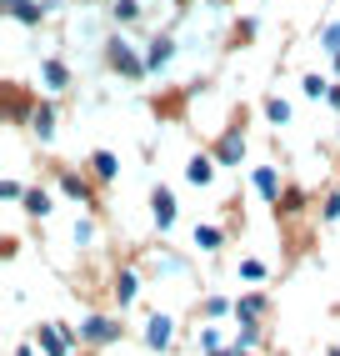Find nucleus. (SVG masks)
Instances as JSON below:
<instances>
[{"label": "nucleus", "mask_w": 340, "mask_h": 356, "mask_svg": "<svg viewBox=\"0 0 340 356\" xmlns=\"http://www.w3.org/2000/svg\"><path fill=\"white\" fill-rule=\"evenodd\" d=\"M76 341L85 346H115L120 341V316H80V331H76Z\"/></svg>", "instance_id": "1"}, {"label": "nucleus", "mask_w": 340, "mask_h": 356, "mask_svg": "<svg viewBox=\"0 0 340 356\" xmlns=\"http://www.w3.org/2000/svg\"><path fill=\"white\" fill-rule=\"evenodd\" d=\"M35 346H40L45 356H70V351H76V331H70V326H56V321H40V326H35Z\"/></svg>", "instance_id": "2"}, {"label": "nucleus", "mask_w": 340, "mask_h": 356, "mask_svg": "<svg viewBox=\"0 0 340 356\" xmlns=\"http://www.w3.org/2000/svg\"><path fill=\"white\" fill-rule=\"evenodd\" d=\"M110 65L120 70V76H130V81H140L145 70H151V65H145V60L130 51V45H126V40H110Z\"/></svg>", "instance_id": "3"}, {"label": "nucleus", "mask_w": 340, "mask_h": 356, "mask_svg": "<svg viewBox=\"0 0 340 356\" xmlns=\"http://www.w3.org/2000/svg\"><path fill=\"white\" fill-rule=\"evenodd\" d=\"M170 341H176V321H170L165 312H155L151 321H145V346H151V351H170Z\"/></svg>", "instance_id": "4"}, {"label": "nucleus", "mask_w": 340, "mask_h": 356, "mask_svg": "<svg viewBox=\"0 0 340 356\" xmlns=\"http://www.w3.org/2000/svg\"><path fill=\"white\" fill-rule=\"evenodd\" d=\"M240 156H246V131L230 126L221 140H215V161H221V165H240Z\"/></svg>", "instance_id": "5"}, {"label": "nucleus", "mask_w": 340, "mask_h": 356, "mask_svg": "<svg viewBox=\"0 0 340 356\" xmlns=\"http://www.w3.org/2000/svg\"><path fill=\"white\" fill-rule=\"evenodd\" d=\"M151 216H155V226H160V231L176 226V196H170L165 186H155V191H151Z\"/></svg>", "instance_id": "6"}, {"label": "nucleus", "mask_w": 340, "mask_h": 356, "mask_svg": "<svg viewBox=\"0 0 340 356\" xmlns=\"http://www.w3.org/2000/svg\"><path fill=\"white\" fill-rule=\"evenodd\" d=\"M185 181H190V186H210V181H215V156H190Z\"/></svg>", "instance_id": "7"}, {"label": "nucleus", "mask_w": 340, "mask_h": 356, "mask_svg": "<svg viewBox=\"0 0 340 356\" xmlns=\"http://www.w3.org/2000/svg\"><path fill=\"white\" fill-rule=\"evenodd\" d=\"M265 312H271V301H265L260 291H250V296H240V301H235V316H240V321H260Z\"/></svg>", "instance_id": "8"}, {"label": "nucleus", "mask_w": 340, "mask_h": 356, "mask_svg": "<svg viewBox=\"0 0 340 356\" xmlns=\"http://www.w3.org/2000/svg\"><path fill=\"white\" fill-rule=\"evenodd\" d=\"M6 10H10L15 20H26V26H40V15H45L40 0H6Z\"/></svg>", "instance_id": "9"}, {"label": "nucleus", "mask_w": 340, "mask_h": 356, "mask_svg": "<svg viewBox=\"0 0 340 356\" xmlns=\"http://www.w3.org/2000/svg\"><path fill=\"white\" fill-rule=\"evenodd\" d=\"M135 291H140V276H135L130 266H120V276H115V301H120V306H130Z\"/></svg>", "instance_id": "10"}, {"label": "nucleus", "mask_w": 340, "mask_h": 356, "mask_svg": "<svg viewBox=\"0 0 340 356\" xmlns=\"http://www.w3.org/2000/svg\"><path fill=\"white\" fill-rule=\"evenodd\" d=\"M170 56H176V40H170V35H155V40H151V51H145V65H151V70H160Z\"/></svg>", "instance_id": "11"}, {"label": "nucleus", "mask_w": 340, "mask_h": 356, "mask_svg": "<svg viewBox=\"0 0 340 356\" xmlns=\"http://www.w3.org/2000/svg\"><path fill=\"white\" fill-rule=\"evenodd\" d=\"M255 191H260L265 201H280V176H275V165H260V171H255Z\"/></svg>", "instance_id": "12"}, {"label": "nucleus", "mask_w": 340, "mask_h": 356, "mask_svg": "<svg viewBox=\"0 0 340 356\" xmlns=\"http://www.w3.org/2000/svg\"><path fill=\"white\" fill-rule=\"evenodd\" d=\"M31 131H35L40 140H51V136H56V106H35V115H31Z\"/></svg>", "instance_id": "13"}, {"label": "nucleus", "mask_w": 340, "mask_h": 356, "mask_svg": "<svg viewBox=\"0 0 340 356\" xmlns=\"http://www.w3.org/2000/svg\"><path fill=\"white\" fill-rule=\"evenodd\" d=\"M90 171H95V181H115V176H120V161H115L110 151H95V156H90Z\"/></svg>", "instance_id": "14"}, {"label": "nucleus", "mask_w": 340, "mask_h": 356, "mask_svg": "<svg viewBox=\"0 0 340 356\" xmlns=\"http://www.w3.org/2000/svg\"><path fill=\"white\" fill-rule=\"evenodd\" d=\"M60 191L70 196V201H90L95 191L85 186V176H76V171H60Z\"/></svg>", "instance_id": "15"}, {"label": "nucleus", "mask_w": 340, "mask_h": 356, "mask_svg": "<svg viewBox=\"0 0 340 356\" xmlns=\"http://www.w3.org/2000/svg\"><path fill=\"white\" fill-rule=\"evenodd\" d=\"M40 76H45V86H51V90H65V86H70L65 60H45V65H40Z\"/></svg>", "instance_id": "16"}, {"label": "nucleus", "mask_w": 340, "mask_h": 356, "mask_svg": "<svg viewBox=\"0 0 340 356\" xmlns=\"http://www.w3.org/2000/svg\"><path fill=\"white\" fill-rule=\"evenodd\" d=\"M196 246L201 251H221L226 246V231L221 226H196Z\"/></svg>", "instance_id": "17"}, {"label": "nucleus", "mask_w": 340, "mask_h": 356, "mask_svg": "<svg viewBox=\"0 0 340 356\" xmlns=\"http://www.w3.org/2000/svg\"><path fill=\"white\" fill-rule=\"evenodd\" d=\"M201 316H205V321H221V316H235V306H230L226 296H205V306H201Z\"/></svg>", "instance_id": "18"}, {"label": "nucleus", "mask_w": 340, "mask_h": 356, "mask_svg": "<svg viewBox=\"0 0 340 356\" xmlns=\"http://www.w3.org/2000/svg\"><path fill=\"white\" fill-rule=\"evenodd\" d=\"M26 211H31V216H51V191H40V186L26 191Z\"/></svg>", "instance_id": "19"}, {"label": "nucleus", "mask_w": 340, "mask_h": 356, "mask_svg": "<svg viewBox=\"0 0 340 356\" xmlns=\"http://www.w3.org/2000/svg\"><path fill=\"white\" fill-rule=\"evenodd\" d=\"M235 346H240V351H255V346H260V321H240Z\"/></svg>", "instance_id": "20"}, {"label": "nucleus", "mask_w": 340, "mask_h": 356, "mask_svg": "<svg viewBox=\"0 0 340 356\" xmlns=\"http://www.w3.org/2000/svg\"><path fill=\"white\" fill-rule=\"evenodd\" d=\"M271 271H265V261H255V256H246L240 261V281H265Z\"/></svg>", "instance_id": "21"}, {"label": "nucleus", "mask_w": 340, "mask_h": 356, "mask_svg": "<svg viewBox=\"0 0 340 356\" xmlns=\"http://www.w3.org/2000/svg\"><path fill=\"white\" fill-rule=\"evenodd\" d=\"M265 115H271V121H275V126H285V121H290V101H280V96H271V101H265Z\"/></svg>", "instance_id": "22"}, {"label": "nucleus", "mask_w": 340, "mask_h": 356, "mask_svg": "<svg viewBox=\"0 0 340 356\" xmlns=\"http://www.w3.org/2000/svg\"><path fill=\"white\" fill-rule=\"evenodd\" d=\"M305 96H310V101H321V96H330V86H325L321 76H305Z\"/></svg>", "instance_id": "23"}, {"label": "nucleus", "mask_w": 340, "mask_h": 356, "mask_svg": "<svg viewBox=\"0 0 340 356\" xmlns=\"http://www.w3.org/2000/svg\"><path fill=\"white\" fill-rule=\"evenodd\" d=\"M0 196H6V201H26V186H20V181H0Z\"/></svg>", "instance_id": "24"}, {"label": "nucleus", "mask_w": 340, "mask_h": 356, "mask_svg": "<svg viewBox=\"0 0 340 356\" xmlns=\"http://www.w3.org/2000/svg\"><path fill=\"white\" fill-rule=\"evenodd\" d=\"M95 241V221H76V246H90Z\"/></svg>", "instance_id": "25"}, {"label": "nucleus", "mask_w": 340, "mask_h": 356, "mask_svg": "<svg viewBox=\"0 0 340 356\" xmlns=\"http://www.w3.org/2000/svg\"><path fill=\"white\" fill-rule=\"evenodd\" d=\"M135 15H140L135 0H115V20H135Z\"/></svg>", "instance_id": "26"}, {"label": "nucleus", "mask_w": 340, "mask_h": 356, "mask_svg": "<svg viewBox=\"0 0 340 356\" xmlns=\"http://www.w3.org/2000/svg\"><path fill=\"white\" fill-rule=\"evenodd\" d=\"M325 51L340 56V26H325Z\"/></svg>", "instance_id": "27"}, {"label": "nucleus", "mask_w": 340, "mask_h": 356, "mask_svg": "<svg viewBox=\"0 0 340 356\" xmlns=\"http://www.w3.org/2000/svg\"><path fill=\"white\" fill-rule=\"evenodd\" d=\"M335 216H340V191L325 196V221H335Z\"/></svg>", "instance_id": "28"}, {"label": "nucleus", "mask_w": 340, "mask_h": 356, "mask_svg": "<svg viewBox=\"0 0 340 356\" xmlns=\"http://www.w3.org/2000/svg\"><path fill=\"white\" fill-rule=\"evenodd\" d=\"M205 356H235V346H215V351H205Z\"/></svg>", "instance_id": "29"}, {"label": "nucleus", "mask_w": 340, "mask_h": 356, "mask_svg": "<svg viewBox=\"0 0 340 356\" xmlns=\"http://www.w3.org/2000/svg\"><path fill=\"white\" fill-rule=\"evenodd\" d=\"M235 356H255V351H240V346H235Z\"/></svg>", "instance_id": "30"}, {"label": "nucleus", "mask_w": 340, "mask_h": 356, "mask_svg": "<svg viewBox=\"0 0 340 356\" xmlns=\"http://www.w3.org/2000/svg\"><path fill=\"white\" fill-rule=\"evenodd\" d=\"M330 356H340V346H335V351H330Z\"/></svg>", "instance_id": "31"}]
</instances>
